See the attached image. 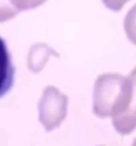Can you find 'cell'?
Listing matches in <instances>:
<instances>
[{"label": "cell", "mask_w": 136, "mask_h": 146, "mask_svg": "<svg viewBox=\"0 0 136 146\" xmlns=\"http://www.w3.org/2000/svg\"><path fill=\"white\" fill-rule=\"evenodd\" d=\"M132 82L117 73H103L93 85V114L100 118H115L127 109L131 100Z\"/></svg>", "instance_id": "6da1fadb"}, {"label": "cell", "mask_w": 136, "mask_h": 146, "mask_svg": "<svg viewBox=\"0 0 136 146\" xmlns=\"http://www.w3.org/2000/svg\"><path fill=\"white\" fill-rule=\"evenodd\" d=\"M68 97L63 94L56 86H47L40 97L38 110L39 121L47 131L58 129L67 115Z\"/></svg>", "instance_id": "7a4b0ae2"}, {"label": "cell", "mask_w": 136, "mask_h": 146, "mask_svg": "<svg viewBox=\"0 0 136 146\" xmlns=\"http://www.w3.org/2000/svg\"><path fill=\"white\" fill-rule=\"evenodd\" d=\"M129 78L132 82V92H131V100L123 113L112 118V125L115 130L121 135L131 134L136 129V68H133L129 73Z\"/></svg>", "instance_id": "3957f363"}, {"label": "cell", "mask_w": 136, "mask_h": 146, "mask_svg": "<svg viewBox=\"0 0 136 146\" xmlns=\"http://www.w3.org/2000/svg\"><path fill=\"white\" fill-rule=\"evenodd\" d=\"M13 77L15 68L12 65L11 54L5 41L0 37V98L5 96L12 88Z\"/></svg>", "instance_id": "277c9868"}, {"label": "cell", "mask_w": 136, "mask_h": 146, "mask_svg": "<svg viewBox=\"0 0 136 146\" xmlns=\"http://www.w3.org/2000/svg\"><path fill=\"white\" fill-rule=\"evenodd\" d=\"M55 56L58 57L59 54L56 50H54L50 45H47L44 42H38L35 45H32L28 52V69L33 73H38L46 66L48 58Z\"/></svg>", "instance_id": "5b68a950"}, {"label": "cell", "mask_w": 136, "mask_h": 146, "mask_svg": "<svg viewBox=\"0 0 136 146\" xmlns=\"http://www.w3.org/2000/svg\"><path fill=\"white\" fill-rule=\"evenodd\" d=\"M124 31L129 41L136 45V4L127 12L124 17Z\"/></svg>", "instance_id": "8992f818"}, {"label": "cell", "mask_w": 136, "mask_h": 146, "mask_svg": "<svg viewBox=\"0 0 136 146\" xmlns=\"http://www.w3.org/2000/svg\"><path fill=\"white\" fill-rule=\"evenodd\" d=\"M19 11L11 4L9 0H0V23L13 19Z\"/></svg>", "instance_id": "52a82bcc"}, {"label": "cell", "mask_w": 136, "mask_h": 146, "mask_svg": "<svg viewBox=\"0 0 136 146\" xmlns=\"http://www.w3.org/2000/svg\"><path fill=\"white\" fill-rule=\"evenodd\" d=\"M11 4L17 9V11H28V9H33V8L40 7L44 4L47 0H9Z\"/></svg>", "instance_id": "ba28073f"}, {"label": "cell", "mask_w": 136, "mask_h": 146, "mask_svg": "<svg viewBox=\"0 0 136 146\" xmlns=\"http://www.w3.org/2000/svg\"><path fill=\"white\" fill-rule=\"evenodd\" d=\"M105 7L113 12H119L129 0H101Z\"/></svg>", "instance_id": "9c48e42d"}, {"label": "cell", "mask_w": 136, "mask_h": 146, "mask_svg": "<svg viewBox=\"0 0 136 146\" xmlns=\"http://www.w3.org/2000/svg\"><path fill=\"white\" fill-rule=\"evenodd\" d=\"M131 146H136V139H135V141H133V143H132V145H131Z\"/></svg>", "instance_id": "30bf717a"}]
</instances>
